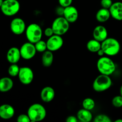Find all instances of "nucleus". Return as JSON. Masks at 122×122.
<instances>
[{"instance_id": "1", "label": "nucleus", "mask_w": 122, "mask_h": 122, "mask_svg": "<svg viewBox=\"0 0 122 122\" xmlns=\"http://www.w3.org/2000/svg\"><path fill=\"white\" fill-rule=\"evenodd\" d=\"M97 67L100 74L110 76L115 72L116 65L108 56H102L98 60Z\"/></svg>"}, {"instance_id": "2", "label": "nucleus", "mask_w": 122, "mask_h": 122, "mask_svg": "<svg viewBox=\"0 0 122 122\" xmlns=\"http://www.w3.org/2000/svg\"><path fill=\"white\" fill-rule=\"evenodd\" d=\"M121 48L120 44L117 39L114 38H107L101 42V49L105 55L113 57L119 53Z\"/></svg>"}, {"instance_id": "3", "label": "nucleus", "mask_w": 122, "mask_h": 122, "mask_svg": "<svg viewBox=\"0 0 122 122\" xmlns=\"http://www.w3.org/2000/svg\"><path fill=\"white\" fill-rule=\"evenodd\" d=\"M27 114L31 122H40L46 117V110L43 105L39 103H35L29 107Z\"/></svg>"}, {"instance_id": "4", "label": "nucleus", "mask_w": 122, "mask_h": 122, "mask_svg": "<svg viewBox=\"0 0 122 122\" xmlns=\"http://www.w3.org/2000/svg\"><path fill=\"white\" fill-rule=\"evenodd\" d=\"M43 33L41 27L36 23H31L26 27L25 34L27 41L30 42L35 44L41 40Z\"/></svg>"}, {"instance_id": "5", "label": "nucleus", "mask_w": 122, "mask_h": 122, "mask_svg": "<svg viewBox=\"0 0 122 122\" xmlns=\"http://www.w3.org/2000/svg\"><path fill=\"white\" fill-rule=\"evenodd\" d=\"M112 83L113 82L110 76L101 74L94 81L92 88L95 91L101 92L109 89L112 86Z\"/></svg>"}, {"instance_id": "6", "label": "nucleus", "mask_w": 122, "mask_h": 122, "mask_svg": "<svg viewBox=\"0 0 122 122\" xmlns=\"http://www.w3.org/2000/svg\"><path fill=\"white\" fill-rule=\"evenodd\" d=\"M20 9V2L18 0H4L1 10L7 16H13L19 13Z\"/></svg>"}, {"instance_id": "7", "label": "nucleus", "mask_w": 122, "mask_h": 122, "mask_svg": "<svg viewBox=\"0 0 122 122\" xmlns=\"http://www.w3.org/2000/svg\"><path fill=\"white\" fill-rule=\"evenodd\" d=\"M51 27L54 34L62 36L68 32L70 27V23L63 16H59L54 20Z\"/></svg>"}, {"instance_id": "8", "label": "nucleus", "mask_w": 122, "mask_h": 122, "mask_svg": "<svg viewBox=\"0 0 122 122\" xmlns=\"http://www.w3.org/2000/svg\"><path fill=\"white\" fill-rule=\"evenodd\" d=\"M18 77L23 85H28L33 82L34 73L32 69L29 67H20Z\"/></svg>"}, {"instance_id": "9", "label": "nucleus", "mask_w": 122, "mask_h": 122, "mask_svg": "<svg viewBox=\"0 0 122 122\" xmlns=\"http://www.w3.org/2000/svg\"><path fill=\"white\" fill-rule=\"evenodd\" d=\"M21 58L29 60L35 56L37 51L36 50L35 44L30 42H25L23 44L20 48Z\"/></svg>"}, {"instance_id": "10", "label": "nucleus", "mask_w": 122, "mask_h": 122, "mask_svg": "<svg viewBox=\"0 0 122 122\" xmlns=\"http://www.w3.org/2000/svg\"><path fill=\"white\" fill-rule=\"evenodd\" d=\"M46 42L47 50L52 52H55L59 50L63 46L64 44V41L61 36L56 34L48 38Z\"/></svg>"}, {"instance_id": "11", "label": "nucleus", "mask_w": 122, "mask_h": 122, "mask_svg": "<svg viewBox=\"0 0 122 122\" xmlns=\"http://www.w3.org/2000/svg\"><path fill=\"white\" fill-rule=\"evenodd\" d=\"M26 27L25 21L20 17L14 18L10 23L11 31L16 35H20L25 32Z\"/></svg>"}, {"instance_id": "12", "label": "nucleus", "mask_w": 122, "mask_h": 122, "mask_svg": "<svg viewBox=\"0 0 122 122\" xmlns=\"http://www.w3.org/2000/svg\"><path fill=\"white\" fill-rule=\"evenodd\" d=\"M63 17L70 23H73L76 22L78 19V10L76 7L73 5H70L65 7L64 9Z\"/></svg>"}, {"instance_id": "13", "label": "nucleus", "mask_w": 122, "mask_h": 122, "mask_svg": "<svg viewBox=\"0 0 122 122\" xmlns=\"http://www.w3.org/2000/svg\"><path fill=\"white\" fill-rule=\"evenodd\" d=\"M92 36L94 39L102 42L108 38V31L106 27L102 25H98L94 29Z\"/></svg>"}, {"instance_id": "14", "label": "nucleus", "mask_w": 122, "mask_h": 122, "mask_svg": "<svg viewBox=\"0 0 122 122\" xmlns=\"http://www.w3.org/2000/svg\"><path fill=\"white\" fill-rule=\"evenodd\" d=\"M15 114L14 107L8 104L0 106V118L4 120H9L13 117Z\"/></svg>"}, {"instance_id": "15", "label": "nucleus", "mask_w": 122, "mask_h": 122, "mask_svg": "<svg viewBox=\"0 0 122 122\" xmlns=\"http://www.w3.org/2000/svg\"><path fill=\"white\" fill-rule=\"evenodd\" d=\"M21 58L20 49L18 48L11 47L7 52V60L11 64H17Z\"/></svg>"}, {"instance_id": "16", "label": "nucleus", "mask_w": 122, "mask_h": 122, "mask_svg": "<svg viewBox=\"0 0 122 122\" xmlns=\"http://www.w3.org/2000/svg\"><path fill=\"white\" fill-rule=\"evenodd\" d=\"M109 10L112 18L117 21H122V2L117 1L113 3Z\"/></svg>"}, {"instance_id": "17", "label": "nucleus", "mask_w": 122, "mask_h": 122, "mask_svg": "<svg viewBox=\"0 0 122 122\" xmlns=\"http://www.w3.org/2000/svg\"><path fill=\"white\" fill-rule=\"evenodd\" d=\"M54 89L51 86H45L41 91L40 97L42 101L45 102H50L54 100L55 97Z\"/></svg>"}, {"instance_id": "18", "label": "nucleus", "mask_w": 122, "mask_h": 122, "mask_svg": "<svg viewBox=\"0 0 122 122\" xmlns=\"http://www.w3.org/2000/svg\"><path fill=\"white\" fill-rule=\"evenodd\" d=\"M14 82L8 77H4L0 79V92H7L13 88Z\"/></svg>"}, {"instance_id": "19", "label": "nucleus", "mask_w": 122, "mask_h": 122, "mask_svg": "<svg viewBox=\"0 0 122 122\" xmlns=\"http://www.w3.org/2000/svg\"><path fill=\"white\" fill-rule=\"evenodd\" d=\"M76 116L79 121L82 122H89L93 119L92 114L91 111L83 108L77 112Z\"/></svg>"}, {"instance_id": "20", "label": "nucleus", "mask_w": 122, "mask_h": 122, "mask_svg": "<svg viewBox=\"0 0 122 122\" xmlns=\"http://www.w3.org/2000/svg\"><path fill=\"white\" fill-rule=\"evenodd\" d=\"M111 17L109 9L102 8L99 10L96 14V19L98 22L105 23L108 21Z\"/></svg>"}, {"instance_id": "21", "label": "nucleus", "mask_w": 122, "mask_h": 122, "mask_svg": "<svg viewBox=\"0 0 122 122\" xmlns=\"http://www.w3.org/2000/svg\"><path fill=\"white\" fill-rule=\"evenodd\" d=\"M42 63L45 67H50L53 63L54 55L53 52L49 50H46L42 53Z\"/></svg>"}, {"instance_id": "22", "label": "nucleus", "mask_w": 122, "mask_h": 122, "mask_svg": "<svg viewBox=\"0 0 122 122\" xmlns=\"http://www.w3.org/2000/svg\"><path fill=\"white\" fill-rule=\"evenodd\" d=\"M86 48L89 52L97 53L100 49H101V42L93 38L87 42Z\"/></svg>"}, {"instance_id": "23", "label": "nucleus", "mask_w": 122, "mask_h": 122, "mask_svg": "<svg viewBox=\"0 0 122 122\" xmlns=\"http://www.w3.org/2000/svg\"><path fill=\"white\" fill-rule=\"evenodd\" d=\"M82 107L85 109L88 110H92L95 107V102L91 98H86L84 99L82 102Z\"/></svg>"}, {"instance_id": "24", "label": "nucleus", "mask_w": 122, "mask_h": 122, "mask_svg": "<svg viewBox=\"0 0 122 122\" xmlns=\"http://www.w3.org/2000/svg\"><path fill=\"white\" fill-rule=\"evenodd\" d=\"M20 67L17 64H11L8 69V73L9 75L11 77L18 76Z\"/></svg>"}, {"instance_id": "25", "label": "nucleus", "mask_w": 122, "mask_h": 122, "mask_svg": "<svg viewBox=\"0 0 122 122\" xmlns=\"http://www.w3.org/2000/svg\"><path fill=\"white\" fill-rule=\"evenodd\" d=\"M35 48L37 52L43 53V52H45V51L47 50L46 42L44 41L42 39H41V40L37 42L36 43H35Z\"/></svg>"}, {"instance_id": "26", "label": "nucleus", "mask_w": 122, "mask_h": 122, "mask_svg": "<svg viewBox=\"0 0 122 122\" xmlns=\"http://www.w3.org/2000/svg\"><path fill=\"white\" fill-rule=\"evenodd\" d=\"M94 122H112V119L106 114H100L97 116L94 120Z\"/></svg>"}, {"instance_id": "27", "label": "nucleus", "mask_w": 122, "mask_h": 122, "mask_svg": "<svg viewBox=\"0 0 122 122\" xmlns=\"http://www.w3.org/2000/svg\"><path fill=\"white\" fill-rule=\"evenodd\" d=\"M112 105L116 108H120L122 107V95H117L113 97L112 101Z\"/></svg>"}, {"instance_id": "28", "label": "nucleus", "mask_w": 122, "mask_h": 122, "mask_svg": "<svg viewBox=\"0 0 122 122\" xmlns=\"http://www.w3.org/2000/svg\"><path fill=\"white\" fill-rule=\"evenodd\" d=\"M17 121L18 122H30L31 120L29 117L28 114H21L17 117Z\"/></svg>"}, {"instance_id": "29", "label": "nucleus", "mask_w": 122, "mask_h": 122, "mask_svg": "<svg viewBox=\"0 0 122 122\" xmlns=\"http://www.w3.org/2000/svg\"><path fill=\"white\" fill-rule=\"evenodd\" d=\"M113 3L112 0H101V5L102 8L110 9Z\"/></svg>"}, {"instance_id": "30", "label": "nucleus", "mask_w": 122, "mask_h": 122, "mask_svg": "<svg viewBox=\"0 0 122 122\" xmlns=\"http://www.w3.org/2000/svg\"><path fill=\"white\" fill-rule=\"evenodd\" d=\"M72 2L73 0H58V3H59L60 5L64 8L71 5Z\"/></svg>"}, {"instance_id": "31", "label": "nucleus", "mask_w": 122, "mask_h": 122, "mask_svg": "<svg viewBox=\"0 0 122 122\" xmlns=\"http://www.w3.org/2000/svg\"><path fill=\"white\" fill-rule=\"evenodd\" d=\"M44 34L45 36H46L47 38H50L51 36H52L53 35H54V31L52 30V27H46L45 29V30L44 31Z\"/></svg>"}, {"instance_id": "32", "label": "nucleus", "mask_w": 122, "mask_h": 122, "mask_svg": "<svg viewBox=\"0 0 122 122\" xmlns=\"http://www.w3.org/2000/svg\"><path fill=\"white\" fill-rule=\"evenodd\" d=\"M66 122H79L78 119H77V116H69L67 117V119H66Z\"/></svg>"}, {"instance_id": "33", "label": "nucleus", "mask_w": 122, "mask_h": 122, "mask_svg": "<svg viewBox=\"0 0 122 122\" xmlns=\"http://www.w3.org/2000/svg\"><path fill=\"white\" fill-rule=\"evenodd\" d=\"M64 7H61V6L60 5V7H58V8L56 10V13L58 15H59L60 16H63V13H64Z\"/></svg>"}, {"instance_id": "34", "label": "nucleus", "mask_w": 122, "mask_h": 122, "mask_svg": "<svg viewBox=\"0 0 122 122\" xmlns=\"http://www.w3.org/2000/svg\"><path fill=\"white\" fill-rule=\"evenodd\" d=\"M97 53L98 54V55L100 57H102V56H104L105 55L104 52V51H102V49H100V50H99L97 52Z\"/></svg>"}, {"instance_id": "35", "label": "nucleus", "mask_w": 122, "mask_h": 122, "mask_svg": "<svg viewBox=\"0 0 122 122\" xmlns=\"http://www.w3.org/2000/svg\"><path fill=\"white\" fill-rule=\"evenodd\" d=\"M120 91V95H122V85L121 86H120V91Z\"/></svg>"}, {"instance_id": "36", "label": "nucleus", "mask_w": 122, "mask_h": 122, "mask_svg": "<svg viewBox=\"0 0 122 122\" xmlns=\"http://www.w3.org/2000/svg\"><path fill=\"white\" fill-rule=\"evenodd\" d=\"M115 122H122V119H117V120H115Z\"/></svg>"}, {"instance_id": "37", "label": "nucleus", "mask_w": 122, "mask_h": 122, "mask_svg": "<svg viewBox=\"0 0 122 122\" xmlns=\"http://www.w3.org/2000/svg\"><path fill=\"white\" fill-rule=\"evenodd\" d=\"M3 2H4V0H0V8H1V6H2Z\"/></svg>"}]
</instances>
